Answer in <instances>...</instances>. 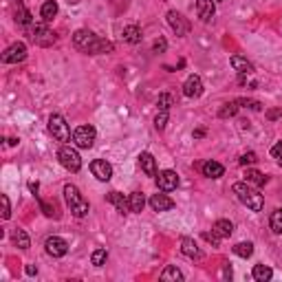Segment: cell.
<instances>
[{
    "instance_id": "cb8c5ba5",
    "label": "cell",
    "mask_w": 282,
    "mask_h": 282,
    "mask_svg": "<svg viewBox=\"0 0 282 282\" xmlns=\"http://www.w3.org/2000/svg\"><path fill=\"white\" fill-rule=\"evenodd\" d=\"M251 276H253V280H258V282H267V280H271V276H274V269L267 267V265H256L251 271Z\"/></svg>"
},
{
    "instance_id": "3957f363",
    "label": "cell",
    "mask_w": 282,
    "mask_h": 282,
    "mask_svg": "<svg viewBox=\"0 0 282 282\" xmlns=\"http://www.w3.org/2000/svg\"><path fill=\"white\" fill-rule=\"evenodd\" d=\"M58 159L69 172H79V168H82V157H79L77 148H73V145H62L58 152Z\"/></svg>"
},
{
    "instance_id": "30bf717a",
    "label": "cell",
    "mask_w": 282,
    "mask_h": 282,
    "mask_svg": "<svg viewBox=\"0 0 282 282\" xmlns=\"http://www.w3.org/2000/svg\"><path fill=\"white\" fill-rule=\"evenodd\" d=\"M183 95L190 97V100H196V97L203 95V79L199 75H190L183 84Z\"/></svg>"
},
{
    "instance_id": "8d00e7d4",
    "label": "cell",
    "mask_w": 282,
    "mask_h": 282,
    "mask_svg": "<svg viewBox=\"0 0 282 282\" xmlns=\"http://www.w3.org/2000/svg\"><path fill=\"white\" fill-rule=\"evenodd\" d=\"M168 117H170V115H168V110H161L157 117H154V128H157L159 133H161V130L166 128V124H168Z\"/></svg>"
},
{
    "instance_id": "836d02e7",
    "label": "cell",
    "mask_w": 282,
    "mask_h": 282,
    "mask_svg": "<svg viewBox=\"0 0 282 282\" xmlns=\"http://www.w3.org/2000/svg\"><path fill=\"white\" fill-rule=\"evenodd\" d=\"M106 258H108V253H106V249H95L93 251V256H91V262L95 267H102L106 262Z\"/></svg>"
},
{
    "instance_id": "d6a6232c",
    "label": "cell",
    "mask_w": 282,
    "mask_h": 282,
    "mask_svg": "<svg viewBox=\"0 0 282 282\" xmlns=\"http://www.w3.org/2000/svg\"><path fill=\"white\" fill-rule=\"evenodd\" d=\"M238 112V102H229V104H225L223 108H220L218 115L223 117V119H227V117H234Z\"/></svg>"
},
{
    "instance_id": "ab89813d",
    "label": "cell",
    "mask_w": 282,
    "mask_h": 282,
    "mask_svg": "<svg viewBox=\"0 0 282 282\" xmlns=\"http://www.w3.org/2000/svg\"><path fill=\"white\" fill-rule=\"evenodd\" d=\"M166 49H168L166 37H159V40H154V44H152V51H154V53H163Z\"/></svg>"
},
{
    "instance_id": "7402d4cb",
    "label": "cell",
    "mask_w": 282,
    "mask_h": 282,
    "mask_svg": "<svg viewBox=\"0 0 282 282\" xmlns=\"http://www.w3.org/2000/svg\"><path fill=\"white\" fill-rule=\"evenodd\" d=\"M40 16H42V22H51L58 16V2H55V0H46L40 9Z\"/></svg>"
},
{
    "instance_id": "9c48e42d",
    "label": "cell",
    "mask_w": 282,
    "mask_h": 282,
    "mask_svg": "<svg viewBox=\"0 0 282 282\" xmlns=\"http://www.w3.org/2000/svg\"><path fill=\"white\" fill-rule=\"evenodd\" d=\"M44 249H46L49 256L62 258V256H67V251H69V243L64 241V238H60V236H51V238H46Z\"/></svg>"
},
{
    "instance_id": "8992f818",
    "label": "cell",
    "mask_w": 282,
    "mask_h": 282,
    "mask_svg": "<svg viewBox=\"0 0 282 282\" xmlns=\"http://www.w3.org/2000/svg\"><path fill=\"white\" fill-rule=\"evenodd\" d=\"M95 137H97V133H95L93 126H79V128L73 133V143L82 150H88V148H93V143H95Z\"/></svg>"
},
{
    "instance_id": "7dc6e473",
    "label": "cell",
    "mask_w": 282,
    "mask_h": 282,
    "mask_svg": "<svg viewBox=\"0 0 282 282\" xmlns=\"http://www.w3.org/2000/svg\"><path fill=\"white\" fill-rule=\"evenodd\" d=\"M203 135H205L203 130H194V137H196V139H201V137H203Z\"/></svg>"
},
{
    "instance_id": "4dcf8cb0",
    "label": "cell",
    "mask_w": 282,
    "mask_h": 282,
    "mask_svg": "<svg viewBox=\"0 0 282 282\" xmlns=\"http://www.w3.org/2000/svg\"><path fill=\"white\" fill-rule=\"evenodd\" d=\"M234 253L236 256H241V258H249L253 253V245L251 243H238V245H234Z\"/></svg>"
},
{
    "instance_id": "ac0fdd59",
    "label": "cell",
    "mask_w": 282,
    "mask_h": 282,
    "mask_svg": "<svg viewBox=\"0 0 282 282\" xmlns=\"http://www.w3.org/2000/svg\"><path fill=\"white\" fill-rule=\"evenodd\" d=\"M181 251H183V256H187V258H196L199 260L203 253H201V249H199V245L194 243V238H183L181 241Z\"/></svg>"
},
{
    "instance_id": "f546056e",
    "label": "cell",
    "mask_w": 282,
    "mask_h": 282,
    "mask_svg": "<svg viewBox=\"0 0 282 282\" xmlns=\"http://www.w3.org/2000/svg\"><path fill=\"white\" fill-rule=\"evenodd\" d=\"M161 280H163V282H170V280H172V282H181V280H183V274L176 269V267L170 265V267H166V271L161 274Z\"/></svg>"
},
{
    "instance_id": "44dd1931",
    "label": "cell",
    "mask_w": 282,
    "mask_h": 282,
    "mask_svg": "<svg viewBox=\"0 0 282 282\" xmlns=\"http://www.w3.org/2000/svg\"><path fill=\"white\" fill-rule=\"evenodd\" d=\"M16 22H18V25H22V27H31V25H34V18H31V13L27 11V7H25L22 0H18V4H16Z\"/></svg>"
},
{
    "instance_id": "9a60e30c",
    "label": "cell",
    "mask_w": 282,
    "mask_h": 282,
    "mask_svg": "<svg viewBox=\"0 0 282 282\" xmlns=\"http://www.w3.org/2000/svg\"><path fill=\"white\" fill-rule=\"evenodd\" d=\"M150 208L154 212H168V210L175 208V201L166 194H152L150 196Z\"/></svg>"
},
{
    "instance_id": "7a4b0ae2",
    "label": "cell",
    "mask_w": 282,
    "mask_h": 282,
    "mask_svg": "<svg viewBox=\"0 0 282 282\" xmlns=\"http://www.w3.org/2000/svg\"><path fill=\"white\" fill-rule=\"evenodd\" d=\"M64 199H67V205L75 218H84L88 214V201H84V196L79 194L75 185H70V183L64 185Z\"/></svg>"
},
{
    "instance_id": "d590c367",
    "label": "cell",
    "mask_w": 282,
    "mask_h": 282,
    "mask_svg": "<svg viewBox=\"0 0 282 282\" xmlns=\"http://www.w3.org/2000/svg\"><path fill=\"white\" fill-rule=\"evenodd\" d=\"M203 238L210 243L212 247H218V245H220V238H223V236H220L216 229H212V232H203Z\"/></svg>"
},
{
    "instance_id": "83f0119b",
    "label": "cell",
    "mask_w": 282,
    "mask_h": 282,
    "mask_svg": "<svg viewBox=\"0 0 282 282\" xmlns=\"http://www.w3.org/2000/svg\"><path fill=\"white\" fill-rule=\"evenodd\" d=\"M128 201H130V212H143L145 196L141 194V192H133V194L128 196Z\"/></svg>"
},
{
    "instance_id": "603a6c76",
    "label": "cell",
    "mask_w": 282,
    "mask_h": 282,
    "mask_svg": "<svg viewBox=\"0 0 282 282\" xmlns=\"http://www.w3.org/2000/svg\"><path fill=\"white\" fill-rule=\"evenodd\" d=\"M11 241H13V245H16L18 249H29L31 247V241H29V236H27V232L25 229H13L11 232Z\"/></svg>"
},
{
    "instance_id": "f1b7e54d",
    "label": "cell",
    "mask_w": 282,
    "mask_h": 282,
    "mask_svg": "<svg viewBox=\"0 0 282 282\" xmlns=\"http://www.w3.org/2000/svg\"><path fill=\"white\" fill-rule=\"evenodd\" d=\"M245 178H247V183H251V185H258V187L265 185V183H267V176L262 175V172H258V170H251V168L247 170Z\"/></svg>"
},
{
    "instance_id": "ee69618b",
    "label": "cell",
    "mask_w": 282,
    "mask_h": 282,
    "mask_svg": "<svg viewBox=\"0 0 282 282\" xmlns=\"http://www.w3.org/2000/svg\"><path fill=\"white\" fill-rule=\"evenodd\" d=\"M40 208H42V212H44V216H53V212H55V210L51 208L49 203H44V201H42V199H40Z\"/></svg>"
},
{
    "instance_id": "d4e9b609",
    "label": "cell",
    "mask_w": 282,
    "mask_h": 282,
    "mask_svg": "<svg viewBox=\"0 0 282 282\" xmlns=\"http://www.w3.org/2000/svg\"><path fill=\"white\" fill-rule=\"evenodd\" d=\"M214 229L223 238H227V236H232V234H234V223H232V220H227V218H218L214 223Z\"/></svg>"
},
{
    "instance_id": "52a82bcc",
    "label": "cell",
    "mask_w": 282,
    "mask_h": 282,
    "mask_svg": "<svg viewBox=\"0 0 282 282\" xmlns=\"http://www.w3.org/2000/svg\"><path fill=\"white\" fill-rule=\"evenodd\" d=\"M27 58V46L25 42H13L7 51L2 53V62L4 64H18Z\"/></svg>"
},
{
    "instance_id": "bcb514c9",
    "label": "cell",
    "mask_w": 282,
    "mask_h": 282,
    "mask_svg": "<svg viewBox=\"0 0 282 282\" xmlns=\"http://www.w3.org/2000/svg\"><path fill=\"white\" fill-rule=\"evenodd\" d=\"M29 190L35 194V192H37V183H29Z\"/></svg>"
},
{
    "instance_id": "f35d334b",
    "label": "cell",
    "mask_w": 282,
    "mask_h": 282,
    "mask_svg": "<svg viewBox=\"0 0 282 282\" xmlns=\"http://www.w3.org/2000/svg\"><path fill=\"white\" fill-rule=\"evenodd\" d=\"M0 201H2V218L7 220L9 216H11V205H9V196L2 194V196H0Z\"/></svg>"
},
{
    "instance_id": "d6986e66",
    "label": "cell",
    "mask_w": 282,
    "mask_h": 282,
    "mask_svg": "<svg viewBox=\"0 0 282 282\" xmlns=\"http://www.w3.org/2000/svg\"><path fill=\"white\" fill-rule=\"evenodd\" d=\"M229 64H232V67L236 69L241 75H249V73H253V64L249 62L247 58H243V55H232Z\"/></svg>"
},
{
    "instance_id": "6da1fadb",
    "label": "cell",
    "mask_w": 282,
    "mask_h": 282,
    "mask_svg": "<svg viewBox=\"0 0 282 282\" xmlns=\"http://www.w3.org/2000/svg\"><path fill=\"white\" fill-rule=\"evenodd\" d=\"M234 194H236L238 201H241L243 205H247L251 212H262V208H265L262 194L258 190H253V187H249V183H234Z\"/></svg>"
},
{
    "instance_id": "277c9868",
    "label": "cell",
    "mask_w": 282,
    "mask_h": 282,
    "mask_svg": "<svg viewBox=\"0 0 282 282\" xmlns=\"http://www.w3.org/2000/svg\"><path fill=\"white\" fill-rule=\"evenodd\" d=\"M31 40L37 46H51L58 42V35L46 27V22H40V25H31Z\"/></svg>"
},
{
    "instance_id": "ffe728a7",
    "label": "cell",
    "mask_w": 282,
    "mask_h": 282,
    "mask_svg": "<svg viewBox=\"0 0 282 282\" xmlns=\"http://www.w3.org/2000/svg\"><path fill=\"white\" fill-rule=\"evenodd\" d=\"M201 170H203V175L210 176V178H220L225 175V168L220 166L218 161H205L203 166H201Z\"/></svg>"
},
{
    "instance_id": "e0dca14e",
    "label": "cell",
    "mask_w": 282,
    "mask_h": 282,
    "mask_svg": "<svg viewBox=\"0 0 282 282\" xmlns=\"http://www.w3.org/2000/svg\"><path fill=\"white\" fill-rule=\"evenodd\" d=\"M139 166L148 176H157V161H154V157L150 152L139 154Z\"/></svg>"
},
{
    "instance_id": "c3c4849f",
    "label": "cell",
    "mask_w": 282,
    "mask_h": 282,
    "mask_svg": "<svg viewBox=\"0 0 282 282\" xmlns=\"http://www.w3.org/2000/svg\"><path fill=\"white\" fill-rule=\"evenodd\" d=\"M69 2H70V4H77V2H79V0H69Z\"/></svg>"
},
{
    "instance_id": "1f68e13d",
    "label": "cell",
    "mask_w": 282,
    "mask_h": 282,
    "mask_svg": "<svg viewBox=\"0 0 282 282\" xmlns=\"http://www.w3.org/2000/svg\"><path fill=\"white\" fill-rule=\"evenodd\" d=\"M269 225H271V232L274 234H282V210H276L269 218Z\"/></svg>"
},
{
    "instance_id": "2e32d148",
    "label": "cell",
    "mask_w": 282,
    "mask_h": 282,
    "mask_svg": "<svg viewBox=\"0 0 282 282\" xmlns=\"http://www.w3.org/2000/svg\"><path fill=\"white\" fill-rule=\"evenodd\" d=\"M106 201L108 203H112L117 208V212H121V214H126V212H130V201L126 199L124 194H119V192H108L106 194Z\"/></svg>"
},
{
    "instance_id": "ba28073f",
    "label": "cell",
    "mask_w": 282,
    "mask_h": 282,
    "mask_svg": "<svg viewBox=\"0 0 282 282\" xmlns=\"http://www.w3.org/2000/svg\"><path fill=\"white\" fill-rule=\"evenodd\" d=\"M95 42H97V35L88 29H79V31H75V35H73V44L77 46L79 51H84V53H88Z\"/></svg>"
},
{
    "instance_id": "b9f144b4",
    "label": "cell",
    "mask_w": 282,
    "mask_h": 282,
    "mask_svg": "<svg viewBox=\"0 0 282 282\" xmlns=\"http://www.w3.org/2000/svg\"><path fill=\"white\" fill-rule=\"evenodd\" d=\"M278 117H282V108H271V110H267V119L269 121H276Z\"/></svg>"
},
{
    "instance_id": "4316f807",
    "label": "cell",
    "mask_w": 282,
    "mask_h": 282,
    "mask_svg": "<svg viewBox=\"0 0 282 282\" xmlns=\"http://www.w3.org/2000/svg\"><path fill=\"white\" fill-rule=\"evenodd\" d=\"M124 40L130 42V44H137V42H141V29L137 25H130L124 29Z\"/></svg>"
},
{
    "instance_id": "7c38bea8",
    "label": "cell",
    "mask_w": 282,
    "mask_h": 282,
    "mask_svg": "<svg viewBox=\"0 0 282 282\" xmlns=\"http://www.w3.org/2000/svg\"><path fill=\"white\" fill-rule=\"evenodd\" d=\"M168 25H170L172 31H175L176 35H181V37L190 31V22H187L178 11H168Z\"/></svg>"
},
{
    "instance_id": "681fc988",
    "label": "cell",
    "mask_w": 282,
    "mask_h": 282,
    "mask_svg": "<svg viewBox=\"0 0 282 282\" xmlns=\"http://www.w3.org/2000/svg\"><path fill=\"white\" fill-rule=\"evenodd\" d=\"M280 166H282V161H280Z\"/></svg>"
},
{
    "instance_id": "74e56055",
    "label": "cell",
    "mask_w": 282,
    "mask_h": 282,
    "mask_svg": "<svg viewBox=\"0 0 282 282\" xmlns=\"http://www.w3.org/2000/svg\"><path fill=\"white\" fill-rule=\"evenodd\" d=\"M256 161H258V154L256 152H245L241 159H238V163H241V166H253Z\"/></svg>"
},
{
    "instance_id": "7bdbcfd3",
    "label": "cell",
    "mask_w": 282,
    "mask_h": 282,
    "mask_svg": "<svg viewBox=\"0 0 282 282\" xmlns=\"http://www.w3.org/2000/svg\"><path fill=\"white\" fill-rule=\"evenodd\" d=\"M271 157L278 159V161H282V143H276L274 148H271Z\"/></svg>"
},
{
    "instance_id": "5b68a950",
    "label": "cell",
    "mask_w": 282,
    "mask_h": 282,
    "mask_svg": "<svg viewBox=\"0 0 282 282\" xmlns=\"http://www.w3.org/2000/svg\"><path fill=\"white\" fill-rule=\"evenodd\" d=\"M49 133L53 135V139H58V141H69L70 139V130H69V124L64 121V117L62 115H51L49 117Z\"/></svg>"
},
{
    "instance_id": "4fadbf2b",
    "label": "cell",
    "mask_w": 282,
    "mask_h": 282,
    "mask_svg": "<svg viewBox=\"0 0 282 282\" xmlns=\"http://www.w3.org/2000/svg\"><path fill=\"white\" fill-rule=\"evenodd\" d=\"M91 172L93 176L97 178V181H110L112 176V166L104 159H95V161L91 163Z\"/></svg>"
},
{
    "instance_id": "5bb4252c",
    "label": "cell",
    "mask_w": 282,
    "mask_h": 282,
    "mask_svg": "<svg viewBox=\"0 0 282 282\" xmlns=\"http://www.w3.org/2000/svg\"><path fill=\"white\" fill-rule=\"evenodd\" d=\"M216 13V7L212 0H196V16L201 18L203 22H210Z\"/></svg>"
},
{
    "instance_id": "8fae6325",
    "label": "cell",
    "mask_w": 282,
    "mask_h": 282,
    "mask_svg": "<svg viewBox=\"0 0 282 282\" xmlns=\"http://www.w3.org/2000/svg\"><path fill=\"white\" fill-rule=\"evenodd\" d=\"M157 185H159V190H161V192H172V190H176V185H178L176 172H175V170H163V172H159V175H157Z\"/></svg>"
},
{
    "instance_id": "60d3db41",
    "label": "cell",
    "mask_w": 282,
    "mask_h": 282,
    "mask_svg": "<svg viewBox=\"0 0 282 282\" xmlns=\"http://www.w3.org/2000/svg\"><path fill=\"white\" fill-rule=\"evenodd\" d=\"M238 104H243V106H247V108H251V110H262V104L260 102H253V100H236Z\"/></svg>"
},
{
    "instance_id": "f6af8a7d",
    "label": "cell",
    "mask_w": 282,
    "mask_h": 282,
    "mask_svg": "<svg viewBox=\"0 0 282 282\" xmlns=\"http://www.w3.org/2000/svg\"><path fill=\"white\" fill-rule=\"evenodd\" d=\"M25 271H27V276H35V274H37V269H35L34 265H27V269H25Z\"/></svg>"
},
{
    "instance_id": "484cf974",
    "label": "cell",
    "mask_w": 282,
    "mask_h": 282,
    "mask_svg": "<svg viewBox=\"0 0 282 282\" xmlns=\"http://www.w3.org/2000/svg\"><path fill=\"white\" fill-rule=\"evenodd\" d=\"M115 49L112 46V42H108V40H102V37H97V42L93 44V49L88 51V55H100V53H110V51Z\"/></svg>"
},
{
    "instance_id": "e575fe53",
    "label": "cell",
    "mask_w": 282,
    "mask_h": 282,
    "mask_svg": "<svg viewBox=\"0 0 282 282\" xmlns=\"http://www.w3.org/2000/svg\"><path fill=\"white\" fill-rule=\"evenodd\" d=\"M172 104H175V100H172L170 93H163V95H159L157 106L161 108V110H170V106H172Z\"/></svg>"
}]
</instances>
